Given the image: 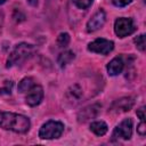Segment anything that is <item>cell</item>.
I'll return each mask as SVG.
<instances>
[{
    "instance_id": "obj_20",
    "label": "cell",
    "mask_w": 146,
    "mask_h": 146,
    "mask_svg": "<svg viewBox=\"0 0 146 146\" xmlns=\"http://www.w3.org/2000/svg\"><path fill=\"white\" fill-rule=\"evenodd\" d=\"M137 116L140 119V121H145V107L144 106L137 110Z\"/></svg>"
},
{
    "instance_id": "obj_9",
    "label": "cell",
    "mask_w": 146,
    "mask_h": 146,
    "mask_svg": "<svg viewBox=\"0 0 146 146\" xmlns=\"http://www.w3.org/2000/svg\"><path fill=\"white\" fill-rule=\"evenodd\" d=\"M99 108H100V106L98 104H92V105L84 107L82 111H80L78 113V121L79 122H86L90 119H94L98 114Z\"/></svg>"
},
{
    "instance_id": "obj_19",
    "label": "cell",
    "mask_w": 146,
    "mask_h": 146,
    "mask_svg": "<svg viewBox=\"0 0 146 146\" xmlns=\"http://www.w3.org/2000/svg\"><path fill=\"white\" fill-rule=\"evenodd\" d=\"M132 0H113V3L117 7H125L129 3H131Z\"/></svg>"
},
{
    "instance_id": "obj_10",
    "label": "cell",
    "mask_w": 146,
    "mask_h": 146,
    "mask_svg": "<svg viewBox=\"0 0 146 146\" xmlns=\"http://www.w3.org/2000/svg\"><path fill=\"white\" fill-rule=\"evenodd\" d=\"M124 67V62L122 59V57H115L113 58L108 64H107V73L111 76H115L119 75Z\"/></svg>"
},
{
    "instance_id": "obj_5",
    "label": "cell",
    "mask_w": 146,
    "mask_h": 146,
    "mask_svg": "<svg viewBox=\"0 0 146 146\" xmlns=\"http://www.w3.org/2000/svg\"><path fill=\"white\" fill-rule=\"evenodd\" d=\"M113 49H114V42L107 39H103V38H98L88 44L89 51L100 54V55H107Z\"/></svg>"
},
{
    "instance_id": "obj_2",
    "label": "cell",
    "mask_w": 146,
    "mask_h": 146,
    "mask_svg": "<svg viewBox=\"0 0 146 146\" xmlns=\"http://www.w3.org/2000/svg\"><path fill=\"white\" fill-rule=\"evenodd\" d=\"M34 52V47L30 43L22 42L17 44L13 51L10 52L8 59H7V67H11L15 65H19L26 59H29Z\"/></svg>"
},
{
    "instance_id": "obj_3",
    "label": "cell",
    "mask_w": 146,
    "mask_h": 146,
    "mask_svg": "<svg viewBox=\"0 0 146 146\" xmlns=\"http://www.w3.org/2000/svg\"><path fill=\"white\" fill-rule=\"evenodd\" d=\"M64 123L55 120H49L43 123L39 130V137L41 139H57L64 132Z\"/></svg>"
},
{
    "instance_id": "obj_16",
    "label": "cell",
    "mask_w": 146,
    "mask_h": 146,
    "mask_svg": "<svg viewBox=\"0 0 146 146\" xmlns=\"http://www.w3.org/2000/svg\"><path fill=\"white\" fill-rule=\"evenodd\" d=\"M133 42L136 43V47L140 51H145V44H146V42H145V34H140L137 38H135Z\"/></svg>"
},
{
    "instance_id": "obj_15",
    "label": "cell",
    "mask_w": 146,
    "mask_h": 146,
    "mask_svg": "<svg viewBox=\"0 0 146 146\" xmlns=\"http://www.w3.org/2000/svg\"><path fill=\"white\" fill-rule=\"evenodd\" d=\"M70 43V35L67 33H60L57 38V44L62 48L66 47Z\"/></svg>"
},
{
    "instance_id": "obj_17",
    "label": "cell",
    "mask_w": 146,
    "mask_h": 146,
    "mask_svg": "<svg viewBox=\"0 0 146 146\" xmlns=\"http://www.w3.org/2000/svg\"><path fill=\"white\" fill-rule=\"evenodd\" d=\"M73 1V3L78 7V8H80V9H87V8H89L91 5H92V2H94V0H72Z\"/></svg>"
},
{
    "instance_id": "obj_12",
    "label": "cell",
    "mask_w": 146,
    "mask_h": 146,
    "mask_svg": "<svg viewBox=\"0 0 146 146\" xmlns=\"http://www.w3.org/2000/svg\"><path fill=\"white\" fill-rule=\"evenodd\" d=\"M90 130L97 136H104L107 132L108 127L104 121H94L90 124Z\"/></svg>"
},
{
    "instance_id": "obj_18",
    "label": "cell",
    "mask_w": 146,
    "mask_h": 146,
    "mask_svg": "<svg viewBox=\"0 0 146 146\" xmlns=\"http://www.w3.org/2000/svg\"><path fill=\"white\" fill-rule=\"evenodd\" d=\"M137 132L140 136H143V137L146 135V124H145V121H140V123L137 127Z\"/></svg>"
},
{
    "instance_id": "obj_6",
    "label": "cell",
    "mask_w": 146,
    "mask_h": 146,
    "mask_svg": "<svg viewBox=\"0 0 146 146\" xmlns=\"http://www.w3.org/2000/svg\"><path fill=\"white\" fill-rule=\"evenodd\" d=\"M131 135H132V120L130 117H128V119L122 120L114 128L112 137L128 140L131 138Z\"/></svg>"
},
{
    "instance_id": "obj_8",
    "label": "cell",
    "mask_w": 146,
    "mask_h": 146,
    "mask_svg": "<svg viewBox=\"0 0 146 146\" xmlns=\"http://www.w3.org/2000/svg\"><path fill=\"white\" fill-rule=\"evenodd\" d=\"M43 99V88L40 84H34L27 92L25 97V102L30 106H36Z\"/></svg>"
},
{
    "instance_id": "obj_14",
    "label": "cell",
    "mask_w": 146,
    "mask_h": 146,
    "mask_svg": "<svg viewBox=\"0 0 146 146\" xmlns=\"http://www.w3.org/2000/svg\"><path fill=\"white\" fill-rule=\"evenodd\" d=\"M35 84L34 82V79L31 78V76H26L24 79L21 80V82L18 83V91L21 94H24V92H27Z\"/></svg>"
},
{
    "instance_id": "obj_11",
    "label": "cell",
    "mask_w": 146,
    "mask_h": 146,
    "mask_svg": "<svg viewBox=\"0 0 146 146\" xmlns=\"http://www.w3.org/2000/svg\"><path fill=\"white\" fill-rule=\"evenodd\" d=\"M133 105V99L131 97H124L121 99H117L114 104H113V108L116 111H122V112H127L129 111Z\"/></svg>"
},
{
    "instance_id": "obj_21",
    "label": "cell",
    "mask_w": 146,
    "mask_h": 146,
    "mask_svg": "<svg viewBox=\"0 0 146 146\" xmlns=\"http://www.w3.org/2000/svg\"><path fill=\"white\" fill-rule=\"evenodd\" d=\"M7 0H0V5H2V3H5Z\"/></svg>"
},
{
    "instance_id": "obj_13",
    "label": "cell",
    "mask_w": 146,
    "mask_h": 146,
    "mask_svg": "<svg viewBox=\"0 0 146 146\" xmlns=\"http://www.w3.org/2000/svg\"><path fill=\"white\" fill-rule=\"evenodd\" d=\"M74 52L71 50H66L62 54H59L58 58H57V63L59 64L60 67H65L66 65H68L73 59H74Z\"/></svg>"
},
{
    "instance_id": "obj_1",
    "label": "cell",
    "mask_w": 146,
    "mask_h": 146,
    "mask_svg": "<svg viewBox=\"0 0 146 146\" xmlns=\"http://www.w3.org/2000/svg\"><path fill=\"white\" fill-rule=\"evenodd\" d=\"M0 128L17 133H25L31 128V121L25 115L0 111Z\"/></svg>"
},
{
    "instance_id": "obj_4",
    "label": "cell",
    "mask_w": 146,
    "mask_h": 146,
    "mask_svg": "<svg viewBox=\"0 0 146 146\" xmlns=\"http://www.w3.org/2000/svg\"><path fill=\"white\" fill-rule=\"evenodd\" d=\"M136 31V25L132 18L120 17L114 23V32L119 38H125Z\"/></svg>"
},
{
    "instance_id": "obj_7",
    "label": "cell",
    "mask_w": 146,
    "mask_h": 146,
    "mask_svg": "<svg viewBox=\"0 0 146 146\" xmlns=\"http://www.w3.org/2000/svg\"><path fill=\"white\" fill-rule=\"evenodd\" d=\"M105 21H106V14H105V11L103 9L97 10L91 16V18L88 21V23H87V31L89 33L96 32L97 30H99L105 24Z\"/></svg>"
}]
</instances>
